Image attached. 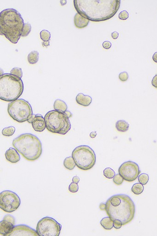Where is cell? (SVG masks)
<instances>
[{
    "label": "cell",
    "instance_id": "1",
    "mask_svg": "<svg viewBox=\"0 0 157 236\" xmlns=\"http://www.w3.org/2000/svg\"><path fill=\"white\" fill-rule=\"evenodd\" d=\"M78 14L94 22L107 20L113 17L120 8V0H74Z\"/></svg>",
    "mask_w": 157,
    "mask_h": 236
},
{
    "label": "cell",
    "instance_id": "2",
    "mask_svg": "<svg viewBox=\"0 0 157 236\" xmlns=\"http://www.w3.org/2000/svg\"><path fill=\"white\" fill-rule=\"evenodd\" d=\"M106 211L113 221L119 219L125 225L131 222L134 217L136 206L131 198L125 194H117L106 201Z\"/></svg>",
    "mask_w": 157,
    "mask_h": 236
},
{
    "label": "cell",
    "instance_id": "3",
    "mask_svg": "<svg viewBox=\"0 0 157 236\" xmlns=\"http://www.w3.org/2000/svg\"><path fill=\"white\" fill-rule=\"evenodd\" d=\"M25 23L21 15L14 8L2 10L0 13V33L16 44L23 33Z\"/></svg>",
    "mask_w": 157,
    "mask_h": 236
},
{
    "label": "cell",
    "instance_id": "4",
    "mask_svg": "<svg viewBox=\"0 0 157 236\" xmlns=\"http://www.w3.org/2000/svg\"><path fill=\"white\" fill-rule=\"evenodd\" d=\"M13 146L28 161H35L42 152V144L36 136L31 133L21 134L13 140Z\"/></svg>",
    "mask_w": 157,
    "mask_h": 236
},
{
    "label": "cell",
    "instance_id": "5",
    "mask_svg": "<svg viewBox=\"0 0 157 236\" xmlns=\"http://www.w3.org/2000/svg\"><path fill=\"white\" fill-rule=\"evenodd\" d=\"M24 91L21 78L10 74L0 76V99L6 102L18 99Z\"/></svg>",
    "mask_w": 157,
    "mask_h": 236
},
{
    "label": "cell",
    "instance_id": "6",
    "mask_svg": "<svg viewBox=\"0 0 157 236\" xmlns=\"http://www.w3.org/2000/svg\"><path fill=\"white\" fill-rule=\"evenodd\" d=\"M46 128L52 133L65 135L71 128L69 118L66 112L53 110L44 116Z\"/></svg>",
    "mask_w": 157,
    "mask_h": 236
},
{
    "label": "cell",
    "instance_id": "7",
    "mask_svg": "<svg viewBox=\"0 0 157 236\" xmlns=\"http://www.w3.org/2000/svg\"><path fill=\"white\" fill-rule=\"evenodd\" d=\"M8 112L13 120L19 123L28 121L32 123L33 111L28 101L23 99H17L8 104Z\"/></svg>",
    "mask_w": 157,
    "mask_h": 236
},
{
    "label": "cell",
    "instance_id": "8",
    "mask_svg": "<svg viewBox=\"0 0 157 236\" xmlns=\"http://www.w3.org/2000/svg\"><path fill=\"white\" fill-rule=\"evenodd\" d=\"M72 157L76 166L84 171L91 169L96 163V155L92 149L87 145H80L73 150Z\"/></svg>",
    "mask_w": 157,
    "mask_h": 236
},
{
    "label": "cell",
    "instance_id": "9",
    "mask_svg": "<svg viewBox=\"0 0 157 236\" xmlns=\"http://www.w3.org/2000/svg\"><path fill=\"white\" fill-rule=\"evenodd\" d=\"M61 229V224L54 219L45 217L39 221L36 231L40 236H59Z\"/></svg>",
    "mask_w": 157,
    "mask_h": 236
},
{
    "label": "cell",
    "instance_id": "10",
    "mask_svg": "<svg viewBox=\"0 0 157 236\" xmlns=\"http://www.w3.org/2000/svg\"><path fill=\"white\" fill-rule=\"evenodd\" d=\"M20 204V197L13 191L4 190L0 194V208L7 213L16 211Z\"/></svg>",
    "mask_w": 157,
    "mask_h": 236
},
{
    "label": "cell",
    "instance_id": "11",
    "mask_svg": "<svg viewBox=\"0 0 157 236\" xmlns=\"http://www.w3.org/2000/svg\"><path fill=\"white\" fill-rule=\"evenodd\" d=\"M138 165L132 161H127L123 163L119 168V174L124 180L128 182H132L136 180L140 174Z\"/></svg>",
    "mask_w": 157,
    "mask_h": 236
},
{
    "label": "cell",
    "instance_id": "12",
    "mask_svg": "<svg viewBox=\"0 0 157 236\" xmlns=\"http://www.w3.org/2000/svg\"><path fill=\"white\" fill-rule=\"evenodd\" d=\"M15 219L13 216L6 215L2 221L0 222L1 235L7 236L12 232L14 228Z\"/></svg>",
    "mask_w": 157,
    "mask_h": 236
},
{
    "label": "cell",
    "instance_id": "13",
    "mask_svg": "<svg viewBox=\"0 0 157 236\" xmlns=\"http://www.w3.org/2000/svg\"><path fill=\"white\" fill-rule=\"evenodd\" d=\"M36 231L25 225H19L14 226V230L7 236H38Z\"/></svg>",
    "mask_w": 157,
    "mask_h": 236
},
{
    "label": "cell",
    "instance_id": "14",
    "mask_svg": "<svg viewBox=\"0 0 157 236\" xmlns=\"http://www.w3.org/2000/svg\"><path fill=\"white\" fill-rule=\"evenodd\" d=\"M33 128L37 132H42L46 127L44 118L40 114L35 115L32 120Z\"/></svg>",
    "mask_w": 157,
    "mask_h": 236
},
{
    "label": "cell",
    "instance_id": "15",
    "mask_svg": "<svg viewBox=\"0 0 157 236\" xmlns=\"http://www.w3.org/2000/svg\"><path fill=\"white\" fill-rule=\"evenodd\" d=\"M6 160L12 163H16L20 160V156L15 148H10L5 153Z\"/></svg>",
    "mask_w": 157,
    "mask_h": 236
},
{
    "label": "cell",
    "instance_id": "16",
    "mask_svg": "<svg viewBox=\"0 0 157 236\" xmlns=\"http://www.w3.org/2000/svg\"><path fill=\"white\" fill-rule=\"evenodd\" d=\"M89 20L86 19L81 15L77 13L74 18L75 26L79 29H82L87 27L89 23Z\"/></svg>",
    "mask_w": 157,
    "mask_h": 236
},
{
    "label": "cell",
    "instance_id": "17",
    "mask_svg": "<svg viewBox=\"0 0 157 236\" xmlns=\"http://www.w3.org/2000/svg\"><path fill=\"white\" fill-rule=\"evenodd\" d=\"M76 101L79 105L88 107L91 103L92 99L88 95H85L83 93H79L76 96Z\"/></svg>",
    "mask_w": 157,
    "mask_h": 236
},
{
    "label": "cell",
    "instance_id": "18",
    "mask_svg": "<svg viewBox=\"0 0 157 236\" xmlns=\"http://www.w3.org/2000/svg\"><path fill=\"white\" fill-rule=\"evenodd\" d=\"M130 124L124 120H119L116 122L115 127L118 131L121 132H125L129 130Z\"/></svg>",
    "mask_w": 157,
    "mask_h": 236
},
{
    "label": "cell",
    "instance_id": "19",
    "mask_svg": "<svg viewBox=\"0 0 157 236\" xmlns=\"http://www.w3.org/2000/svg\"><path fill=\"white\" fill-rule=\"evenodd\" d=\"M100 225L105 229L109 230L113 227V221L110 217L103 218L100 222Z\"/></svg>",
    "mask_w": 157,
    "mask_h": 236
},
{
    "label": "cell",
    "instance_id": "20",
    "mask_svg": "<svg viewBox=\"0 0 157 236\" xmlns=\"http://www.w3.org/2000/svg\"><path fill=\"white\" fill-rule=\"evenodd\" d=\"M54 110L66 112L67 109V105L64 101L60 99H57L54 101Z\"/></svg>",
    "mask_w": 157,
    "mask_h": 236
},
{
    "label": "cell",
    "instance_id": "21",
    "mask_svg": "<svg viewBox=\"0 0 157 236\" xmlns=\"http://www.w3.org/2000/svg\"><path fill=\"white\" fill-rule=\"evenodd\" d=\"M39 54L38 52L37 51H32L28 54L27 56V60L29 64H36L39 60Z\"/></svg>",
    "mask_w": 157,
    "mask_h": 236
},
{
    "label": "cell",
    "instance_id": "22",
    "mask_svg": "<svg viewBox=\"0 0 157 236\" xmlns=\"http://www.w3.org/2000/svg\"><path fill=\"white\" fill-rule=\"evenodd\" d=\"M64 166L66 168L69 170H72L74 168L76 164L72 157H68L64 160Z\"/></svg>",
    "mask_w": 157,
    "mask_h": 236
},
{
    "label": "cell",
    "instance_id": "23",
    "mask_svg": "<svg viewBox=\"0 0 157 236\" xmlns=\"http://www.w3.org/2000/svg\"><path fill=\"white\" fill-rule=\"evenodd\" d=\"M144 189L143 184L140 183L134 184L131 188V191L136 195H138L141 194Z\"/></svg>",
    "mask_w": 157,
    "mask_h": 236
},
{
    "label": "cell",
    "instance_id": "24",
    "mask_svg": "<svg viewBox=\"0 0 157 236\" xmlns=\"http://www.w3.org/2000/svg\"><path fill=\"white\" fill-rule=\"evenodd\" d=\"M15 131V128L11 126V127L4 128L2 131V134L4 136H12L14 134Z\"/></svg>",
    "mask_w": 157,
    "mask_h": 236
},
{
    "label": "cell",
    "instance_id": "25",
    "mask_svg": "<svg viewBox=\"0 0 157 236\" xmlns=\"http://www.w3.org/2000/svg\"><path fill=\"white\" fill-rule=\"evenodd\" d=\"M103 175L106 178L108 179H112L113 178L115 175V172L111 168H107L105 169L103 171Z\"/></svg>",
    "mask_w": 157,
    "mask_h": 236
},
{
    "label": "cell",
    "instance_id": "26",
    "mask_svg": "<svg viewBox=\"0 0 157 236\" xmlns=\"http://www.w3.org/2000/svg\"><path fill=\"white\" fill-rule=\"evenodd\" d=\"M41 38L43 42L49 41L51 37V34L48 30H43L41 31L40 33Z\"/></svg>",
    "mask_w": 157,
    "mask_h": 236
},
{
    "label": "cell",
    "instance_id": "27",
    "mask_svg": "<svg viewBox=\"0 0 157 236\" xmlns=\"http://www.w3.org/2000/svg\"><path fill=\"white\" fill-rule=\"evenodd\" d=\"M149 179V178L148 175H147V174H145V173L140 174V175H139L138 177V179L140 183L143 184V185H146L148 183Z\"/></svg>",
    "mask_w": 157,
    "mask_h": 236
},
{
    "label": "cell",
    "instance_id": "28",
    "mask_svg": "<svg viewBox=\"0 0 157 236\" xmlns=\"http://www.w3.org/2000/svg\"><path fill=\"white\" fill-rule=\"evenodd\" d=\"M31 30H32V27H31V24L29 23H25L21 36L25 37V36H27L31 32Z\"/></svg>",
    "mask_w": 157,
    "mask_h": 236
},
{
    "label": "cell",
    "instance_id": "29",
    "mask_svg": "<svg viewBox=\"0 0 157 236\" xmlns=\"http://www.w3.org/2000/svg\"><path fill=\"white\" fill-rule=\"evenodd\" d=\"M10 74L18 76L21 78L23 76V72L22 71V69L18 67L13 68L10 71Z\"/></svg>",
    "mask_w": 157,
    "mask_h": 236
},
{
    "label": "cell",
    "instance_id": "30",
    "mask_svg": "<svg viewBox=\"0 0 157 236\" xmlns=\"http://www.w3.org/2000/svg\"><path fill=\"white\" fill-rule=\"evenodd\" d=\"M113 182L118 185H121L124 181L123 178L121 176L120 174H117L114 176L113 178Z\"/></svg>",
    "mask_w": 157,
    "mask_h": 236
},
{
    "label": "cell",
    "instance_id": "31",
    "mask_svg": "<svg viewBox=\"0 0 157 236\" xmlns=\"http://www.w3.org/2000/svg\"><path fill=\"white\" fill-rule=\"evenodd\" d=\"M69 191L72 193H76L78 192L79 189L78 185V184L75 183H72L69 185L68 188Z\"/></svg>",
    "mask_w": 157,
    "mask_h": 236
},
{
    "label": "cell",
    "instance_id": "32",
    "mask_svg": "<svg viewBox=\"0 0 157 236\" xmlns=\"http://www.w3.org/2000/svg\"><path fill=\"white\" fill-rule=\"evenodd\" d=\"M119 79L122 82L126 81L129 78V74L126 72H123L120 73L119 76Z\"/></svg>",
    "mask_w": 157,
    "mask_h": 236
},
{
    "label": "cell",
    "instance_id": "33",
    "mask_svg": "<svg viewBox=\"0 0 157 236\" xmlns=\"http://www.w3.org/2000/svg\"><path fill=\"white\" fill-rule=\"evenodd\" d=\"M129 13L126 10L121 11L119 15V19L121 20H126L129 18Z\"/></svg>",
    "mask_w": 157,
    "mask_h": 236
},
{
    "label": "cell",
    "instance_id": "34",
    "mask_svg": "<svg viewBox=\"0 0 157 236\" xmlns=\"http://www.w3.org/2000/svg\"><path fill=\"white\" fill-rule=\"evenodd\" d=\"M123 225V223L119 219H116L113 221V227L116 229H120Z\"/></svg>",
    "mask_w": 157,
    "mask_h": 236
},
{
    "label": "cell",
    "instance_id": "35",
    "mask_svg": "<svg viewBox=\"0 0 157 236\" xmlns=\"http://www.w3.org/2000/svg\"><path fill=\"white\" fill-rule=\"evenodd\" d=\"M102 46L104 49H109L112 47V43L110 42L106 41L102 43Z\"/></svg>",
    "mask_w": 157,
    "mask_h": 236
},
{
    "label": "cell",
    "instance_id": "36",
    "mask_svg": "<svg viewBox=\"0 0 157 236\" xmlns=\"http://www.w3.org/2000/svg\"><path fill=\"white\" fill-rule=\"evenodd\" d=\"M152 84L153 87L157 89V75H156L152 78Z\"/></svg>",
    "mask_w": 157,
    "mask_h": 236
},
{
    "label": "cell",
    "instance_id": "37",
    "mask_svg": "<svg viewBox=\"0 0 157 236\" xmlns=\"http://www.w3.org/2000/svg\"><path fill=\"white\" fill-rule=\"evenodd\" d=\"M112 38L114 39H116L118 38L119 36V33L117 31H114L112 33Z\"/></svg>",
    "mask_w": 157,
    "mask_h": 236
},
{
    "label": "cell",
    "instance_id": "38",
    "mask_svg": "<svg viewBox=\"0 0 157 236\" xmlns=\"http://www.w3.org/2000/svg\"><path fill=\"white\" fill-rule=\"evenodd\" d=\"M80 178L78 176H74L72 178V182L78 184L80 181Z\"/></svg>",
    "mask_w": 157,
    "mask_h": 236
},
{
    "label": "cell",
    "instance_id": "39",
    "mask_svg": "<svg viewBox=\"0 0 157 236\" xmlns=\"http://www.w3.org/2000/svg\"><path fill=\"white\" fill-rule=\"evenodd\" d=\"M106 207V203H101L100 205V209L101 210H105Z\"/></svg>",
    "mask_w": 157,
    "mask_h": 236
},
{
    "label": "cell",
    "instance_id": "40",
    "mask_svg": "<svg viewBox=\"0 0 157 236\" xmlns=\"http://www.w3.org/2000/svg\"><path fill=\"white\" fill-rule=\"evenodd\" d=\"M152 60L154 62L157 63V52H155L153 54V56H152Z\"/></svg>",
    "mask_w": 157,
    "mask_h": 236
},
{
    "label": "cell",
    "instance_id": "41",
    "mask_svg": "<svg viewBox=\"0 0 157 236\" xmlns=\"http://www.w3.org/2000/svg\"><path fill=\"white\" fill-rule=\"evenodd\" d=\"M96 135H97V133H96V131L91 132V134H90V137H91V138H95Z\"/></svg>",
    "mask_w": 157,
    "mask_h": 236
},
{
    "label": "cell",
    "instance_id": "42",
    "mask_svg": "<svg viewBox=\"0 0 157 236\" xmlns=\"http://www.w3.org/2000/svg\"><path fill=\"white\" fill-rule=\"evenodd\" d=\"M43 45L44 46H48L49 45V41H45L43 42Z\"/></svg>",
    "mask_w": 157,
    "mask_h": 236
},
{
    "label": "cell",
    "instance_id": "43",
    "mask_svg": "<svg viewBox=\"0 0 157 236\" xmlns=\"http://www.w3.org/2000/svg\"><path fill=\"white\" fill-rule=\"evenodd\" d=\"M66 113L67 115L68 116V117H69V118H70V117H71L72 116V113H71V112H70V111H66Z\"/></svg>",
    "mask_w": 157,
    "mask_h": 236
},
{
    "label": "cell",
    "instance_id": "44",
    "mask_svg": "<svg viewBox=\"0 0 157 236\" xmlns=\"http://www.w3.org/2000/svg\"></svg>",
    "mask_w": 157,
    "mask_h": 236
}]
</instances>
